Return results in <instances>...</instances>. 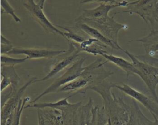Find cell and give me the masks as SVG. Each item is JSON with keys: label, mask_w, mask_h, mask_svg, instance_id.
<instances>
[{"label": "cell", "mask_w": 158, "mask_h": 125, "mask_svg": "<svg viewBox=\"0 0 158 125\" xmlns=\"http://www.w3.org/2000/svg\"><path fill=\"white\" fill-rule=\"evenodd\" d=\"M1 75L9 79L11 82L10 87L13 88L14 93H15L18 90L17 86L20 79L17 74L14 66L1 65Z\"/></svg>", "instance_id": "ffe728a7"}, {"label": "cell", "mask_w": 158, "mask_h": 125, "mask_svg": "<svg viewBox=\"0 0 158 125\" xmlns=\"http://www.w3.org/2000/svg\"><path fill=\"white\" fill-rule=\"evenodd\" d=\"M87 56L81 58L77 60L70 67L66 69L65 72L62 75H61L56 80H54L46 90L41 92L30 103H35L44 95L54 92H57L58 89L60 88L62 86L79 77L85 70V66L83 67V64Z\"/></svg>", "instance_id": "5b68a950"}, {"label": "cell", "mask_w": 158, "mask_h": 125, "mask_svg": "<svg viewBox=\"0 0 158 125\" xmlns=\"http://www.w3.org/2000/svg\"><path fill=\"white\" fill-rule=\"evenodd\" d=\"M69 42V48L64 53V57L60 58L54 65L51 67V70L44 77L41 79H38L37 82H42L47 80L54 76L63 69H65L67 66L70 64L78 56L80 52L75 48L74 45L71 41Z\"/></svg>", "instance_id": "8fae6325"}, {"label": "cell", "mask_w": 158, "mask_h": 125, "mask_svg": "<svg viewBox=\"0 0 158 125\" xmlns=\"http://www.w3.org/2000/svg\"><path fill=\"white\" fill-rule=\"evenodd\" d=\"M154 119V121H151V120L148 119V124L149 125H158V118L156 116H153Z\"/></svg>", "instance_id": "f546056e"}, {"label": "cell", "mask_w": 158, "mask_h": 125, "mask_svg": "<svg viewBox=\"0 0 158 125\" xmlns=\"http://www.w3.org/2000/svg\"><path fill=\"white\" fill-rule=\"evenodd\" d=\"M106 125H110V124H109V123H107Z\"/></svg>", "instance_id": "836d02e7"}, {"label": "cell", "mask_w": 158, "mask_h": 125, "mask_svg": "<svg viewBox=\"0 0 158 125\" xmlns=\"http://www.w3.org/2000/svg\"><path fill=\"white\" fill-rule=\"evenodd\" d=\"M106 77L105 70L92 62L85 66V70L79 77L62 86L57 92H72L74 95L85 94L91 87L101 83Z\"/></svg>", "instance_id": "7a4b0ae2"}, {"label": "cell", "mask_w": 158, "mask_h": 125, "mask_svg": "<svg viewBox=\"0 0 158 125\" xmlns=\"http://www.w3.org/2000/svg\"><path fill=\"white\" fill-rule=\"evenodd\" d=\"M71 42L80 53L86 52L94 56L98 54L102 56L104 54L107 53V52L104 50V48L107 46L92 37L86 39L81 43H77L73 41Z\"/></svg>", "instance_id": "4fadbf2b"}, {"label": "cell", "mask_w": 158, "mask_h": 125, "mask_svg": "<svg viewBox=\"0 0 158 125\" xmlns=\"http://www.w3.org/2000/svg\"><path fill=\"white\" fill-rule=\"evenodd\" d=\"M45 125H63L61 111L57 109H41Z\"/></svg>", "instance_id": "d6986e66"}, {"label": "cell", "mask_w": 158, "mask_h": 125, "mask_svg": "<svg viewBox=\"0 0 158 125\" xmlns=\"http://www.w3.org/2000/svg\"><path fill=\"white\" fill-rule=\"evenodd\" d=\"M128 1H122L115 4L99 3L96 7L91 9H84L81 15L77 17L78 19H97L109 15L110 10L117 7H127Z\"/></svg>", "instance_id": "7c38bea8"}, {"label": "cell", "mask_w": 158, "mask_h": 125, "mask_svg": "<svg viewBox=\"0 0 158 125\" xmlns=\"http://www.w3.org/2000/svg\"><path fill=\"white\" fill-rule=\"evenodd\" d=\"M114 14L112 17L106 16L97 19H78L75 20V23H85L99 30L106 37L112 41L117 46L122 48L118 42V34L120 30L127 29L128 26L117 22L114 19Z\"/></svg>", "instance_id": "277c9868"}, {"label": "cell", "mask_w": 158, "mask_h": 125, "mask_svg": "<svg viewBox=\"0 0 158 125\" xmlns=\"http://www.w3.org/2000/svg\"><path fill=\"white\" fill-rule=\"evenodd\" d=\"M75 28H77L83 32H85L86 34L89 35L90 37L94 38L96 40H98L99 41L101 42L104 45H105L107 46H109L112 49L114 50H120L123 51V49L122 48H120L117 46L112 41L106 37L104 35H102L99 30H98L96 28L85 24V23H75Z\"/></svg>", "instance_id": "9a60e30c"}, {"label": "cell", "mask_w": 158, "mask_h": 125, "mask_svg": "<svg viewBox=\"0 0 158 125\" xmlns=\"http://www.w3.org/2000/svg\"><path fill=\"white\" fill-rule=\"evenodd\" d=\"M125 125H126V124H125Z\"/></svg>", "instance_id": "e575fe53"}, {"label": "cell", "mask_w": 158, "mask_h": 125, "mask_svg": "<svg viewBox=\"0 0 158 125\" xmlns=\"http://www.w3.org/2000/svg\"><path fill=\"white\" fill-rule=\"evenodd\" d=\"M81 105V101L59 109L61 111L63 125H80V107Z\"/></svg>", "instance_id": "5bb4252c"}, {"label": "cell", "mask_w": 158, "mask_h": 125, "mask_svg": "<svg viewBox=\"0 0 158 125\" xmlns=\"http://www.w3.org/2000/svg\"><path fill=\"white\" fill-rule=\"evenodd\" d=\"M28 58L27 57L22 58H14L5 54H1V65L2 66H15L19 64L23 63L27 61Z\"/></svg>", "instance_id": "603a6c76"}, {"label": "cell", "mask_w": 158, "mask_h": 125, "mask_svg": "<svg viewBox=\"0 0 158 125\" xmlns=\"http://www.w3.org/2000/svg\"><path fill=\"white\" fill-rule=\"evenodd\" d=\"M31 17L47 33L58 34L64 37V32L53 25L44 14L41 8L34 0H27L23 4Z\"/></svg>", "instance_id": "52a82bcc"}, {"label": "cell", "mask_w": 158, "mask_h": 125, "mask_svg": "<svg viewBox=\"0 0 158 125\" xmlns=\"http://www.w3.org/2000/svg\"><path fill=\"white\" fill-rule=\"evenodd\" d=\"M37 115H38V125H45L44 119L42 114L41 109L37 110Z\"/></svg>", "instance_id": "4316f807"}, {"label": "cell", "mask_w": 158, "mask_h": 125, "mask_svg": "<svg viewBox=\"0 0 158 125\" xmlns=\"http://www.w3.org/2000/svg\"><path fill=\"white\" fill-rule=\"evenodd\" d=\"M127 9L116 12L117 13L127 12L139 15L146 22H150L153 25L155 22V15L158 9V0H134L128 2Z\"/></svg>", "instance_id": "8992f818"}, {"label": "cell", "mask_w": 158, "mask_h": 125, "mask_svg": "<svg viewBox=\"0 0 158 125\" xmlns=\"http://www.w3.org/2000/svg\"><path fill=\"white\" fill-rule=\"evenodd\" d=\"M57 27L59 28H62L67 31V32H64V38H65L68 41H73L77 43H81L86 40L83 37H81V35L74 32L72 30L71 27H63L59 25H57Z\"/></svg>", "instance_id": "7402d4cb"}, {"label": "cell", "mask_w": 158, "mask_h": 125, "mask_svg": "<svg viewBox=\"0 0 158 125\" xmlns=\"http://www.w3.org/2000/svg\"><path fill=\"white\" fill-rule=\"evenodd\" d=\"M1 5L2 9L4 10V12H6L7 14L10 15L16 22H21L20 18L17 15L15 10L14 9V8L12 7V6L10 4L7 0H1Z\"/></svg>", "instance_id": "cb8c5ba5"}, {"label": "cell", "mask_w": 158, "mask_h": 125, "mask_svg": "<svg viewBox=\"0 0 158 125\" xmlns=\"http://www.w3.org/2000/svg\"><path fill=\"white\" fill-rule=\"evenodd\" d=\"M96 0H80V4H86V3H90L93 2H95Z\"/></svg>", "instance_id": "1f68e13d"}, {"label": "cell", "mask_w": 158, "mask_h": 125, "mask_svg": "<svg viewBox=\"0 0 158 125\" xmlns=\"http://www.w3.org/2000/svg\"><path fill=\"white\" fill-rule=\"evenodd\" d=\"M75 95L73 93L67 97L65 98H63L59 100H57L55 102H44V103H35L32 105H27L25 106V108L32 107L37 109H44V108H52V109H57L59 110L60 108L62 106H65L70 103L68 101V98Z\"/></svg>", "instance_id": "44dd1931"}, {"label": "cell", "mask_w": 158, "mask_h": 125, "mask_svg": "<svg viewBox=\"0 0 158 125\" xmlns=\"http://www.w3.org/2000/svg\"><path fill=\"white\" fill-rule=\"evenodd\" d=\"M116 84L106 80L94 85L90 90L98 93L102 98L103 107L107 114L110 125H125L130 118V106L122 97H117L111 91Z\"/></svg>", "instance_id": "6da1fadb"}, {"label": "cell", "mask_w": 158, "mask_h": 125, "mask_svg": "<svg viewBox=\"0 0 158 125\" xmlns=\"http://www.w3.org/2000/svg\"><path fill=\"white\" fill-rule=\"evenodd\" d=\"M95 2H99V3L109 4H115L118 2L117 1V0H96Z\"/></svg>", "instance_id": "83f0119b"}, {"label": "cell", "mask_w": 158, "mask_h": 125, "mask_svg": "<svg viewBox=\"0 0 158 125\" xmlns=\"http://www.w3.org/2000/svg\"><path fill=\"white\" fill-rule=\"evenodd\" d=\"M1 44H4V45H10L12 44L11 42L7 39L6 37H4L2 35H1Z\"/></svg>", "instance_id": "f1b7e54d"}, {"label": "cell", "mask_w": 158, "mask_h": 125, "mask_svg": "<svg viewBox=\"0 0 158 125\" xmlns=\"http://www.w3.org/2000/svg\"><path fill=\"white\" fill-rule=\"evenodd\" d=\"M67 50H49L44 48H24L14 47L7 54H25L28 59L40 58H52L65 53Z\"/></svg>", "instance_id": "30bf717a"}, {"label": "cell", "mask_w": 158, "mask_h": 125, "mask_svg": "<svg viewBox=\"0 0 158 125\" xmlns=\"http://www.w3.org/2000/svg\"><path fill=\"white\" fill-rule=\"evenodd\" d=\"M123 52L131 59L133 65L138 70V75L143 80L151 96L158 103V96L156 93V87L158 85V67L138 59L136 55L127 50Z\"/></svg>", "instance_id": "3957f363"}, {"label": "cell", "mask_w": 158, "mask_h": 125, "mask_svg": "<svg viewBox=\"0 0 158 125\" xmlns=\"http://www.w3.org/2000/svg\"><path fill=\"white\" fill-rule=\"evenodd\" d=\"M108 123V118L103 106L102 107L97 106L96 125H106Z\"/></svg>", "instance_id": "d4e9b609"}, {"label": "cell", "mask_w": 158, "mask_h": 125, "mask_svg": "<svg viewBox=\"0 0 158 125\" xmlns=\"http://www.w3.org/2000/svg\"><path fill=\"white\" fill-rule=\"evenodd\" d=\"M46 0H38L37 1V4L41 7V8H44V3H45Z\"/></svg>", "instance_id": "4dcf8cb0"}, {"label": "cell", "mask_w": 158, "mask_h": 125, "mask_svg": "<svg viewBox=\"0 0 158 125\" xmlns=\"http://www.w3.org/2000/svg\"><path fill=\"white\" fill-rule=\"evenodd\" d=\"M155 22H158V9L156 12V15H155Z\"/></svg>", "instance_id": "d6a6232c"}, {"label": "cell", "mask_w": 158, "mask_h": 125, "mask_svg": "<svg viewBox=\"0 0 158 125\" xmlns=\"http://www.w3.org/2000/svg\"><path fill=\"white\" fill-rule=\"evenodd\" d=\"M148 119L142 113L136 101L133 100L130 106V118L126 125H149Z\"/></svg>", "instance_id": "ac0fdd59"}, {"label": "cell", "mask_w": 158, "mask_h": 125, "mask_svg": "<svg viewBox=\"0 0 158 125\" xmlns=\"http://www.w3.org/2000/svg\"><path fill=\"white\" fill-rule=\"evenodd\" d=\"M115 88L119 89L125 94L141 103L148 110L152 116H156L158 118V103L152 97H149L126 84H123L122 86L115 84Z\"/></svg>", "instance_id": "ba28073f"}, {"label": "cell", "mask_w": 158, "mask_h": 125, "mask_svg": "<svg viewBox=\"0 0 158 125\" xmlns=\"http://www.w3.org/2000/svg\"><path fill=\"white\" fill-rule=\"evenodd\" d=\"M108 62H111L122 69L127 75V79L128 80L129 76L131 75H138V71L133 65L132 62H130L128 60L112 54L105 53L102 56Z\"/></svg>", "instance_id": "e0dca14e"}, {"label": "cell", "mask_w": 158, "mask_h": 125, "mask_svg": "<svg viewBox=\"0 0 158 125\" xmlns=\"http://www.w3.org/2000/svg\"><path fill=\"white\" fill-rule=\"evenodd\" d=\"M37 77H32L22 87H20L15 93L12 95L8 99L3 106L1 107V125L4 124L8 118L14 113L26 89L33 84L37 82Z\"/></svg>", "instance_id": "9c48e42d"}, {"label": "cell", "mask_w": 158, "mask_h": 125, "mask_svg": "<svg viewBox=\"0 0 158 125\" xmlns=\"http://www.w3.org/2000/svg\"><path fill=\"white\" fill-rule=\"evenodd\" d=\"M133 41L141 42L148 56L158 54V29H152L148 35L141 38L130 41Z\"/></svg>", "instance_id": "2e32d148"}, {"label": "cell", "mask_w": 158, "mask_h": 125, "mask_svg": "<svg viewBox=\"0 0 158 125\" xmlns=\"http://www.w3.org/2000/svg\"><path fill=\"white\" fill-rule=\"evenodd\" d=\"M14 47L12 46V45H4L1 44V54H7L8 52H9Z\"/></svg>", "instance_id": "484cf974"}]
</instances>
